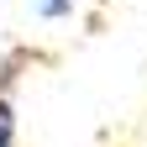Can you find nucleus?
I'll return each mask as SVG.
<instances>
[{
    "label": "nucleus",
    "instance_id": "obj_1",
    "mask_svg": "<svg viewBox=\"0 0 147 147\" xmlns=\"http://www.w3.org/2000/svg\"><path fill=\"white\" fill-rule=\"evenodd\" d=\"M0 147H16V110L5 95H0Z\"/></svg>",
    "mask_w": 147,
    "mask_h": 147
},
{
    "label": "nucleus",
    "instance_id": "obj_2",
    "mask_svg": "<svg viewBox=\"0 0 147 147\" xmlns=\"http://www.w3.org/2000/svg\"><path fill=\"white\" fill-rule=\"evenodd\" d=\"M74 5H79V0H37V11H42V16H53V21H58V16H68Z\"/></svg>",
    "mask_w": 147,
    "mask_h": 147
}]
</instances>
